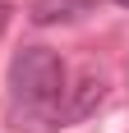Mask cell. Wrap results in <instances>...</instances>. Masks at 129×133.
<instances>
[{
	"instance_id": "obj_1",
	"label": "cell",
	"mask_w": 129,
	"mask_h": 133,
	"mask_svg": "<svg viewBox=\"0 0 129 133\" xmlns=\"http://www.w3.org/2000/svg\"><path fill=\"white\" fill-rule=\"evenodd\" d=\"M9 83H14V96L32 110H55L60 96L69 92V74H64L60 55L46 51V46H23L14 55Z\"/></svg>"
},
{
	"instance_id": "obj_2",
	"label": "cell",
	"mask_w": 129,
	"mask_h": 133,
	"mask_svg": "<svg viewBox=\"0 0 129 133\" xmlns=\"http://www.w3.org/2000/svg\"><path fill=\"white\" fill-rule=\"evenodd\" d=\"M97 9V0H32V23L51 28V23H69V18H83V14Z\"/></svg>"
},
{
	"instance_id": "obj_3",
	"label": "cell",
	"mask_w": 129,
	"mask_h": 133,
	"mask_svg": "<svg viewBox=\"0 0 129 133\" xmlns=\"http://www.w3.org/2000/svg\"><path fill=\"white\" fill-rule=\"evenodd\" d=\"M64 96H69V106L60 110V119H83V115L102 101V78H83L78 87H69Z\"/></svg>"
},
{
	"instance_id": "obj_4",
	"label": "cell",
	"mask_w": 129,
	"mask_h": 133,
	"mask_svg": "<svg viewBox=\"0 0 129 133\" xmlns=\"http://www.w3.org/2000/svg\"><path fill=\"white\" fill-rule=\"evenodd\" d=\"M5 18H9V5H5V0H0V28H5Z\"/></svg>"
},
{
	"instance_id": "obj_5",
	"label": "cell",
	"mask_w": 129,
	"mask_h": 133,
	"mask_svg": "<svg viewBox=\"0 0 129 133\" xmlns=\"http://www.w3.org/2000/svg\"><path fill=\"white\" fill-rule=\"evenodd\" d=\"M120 5H129V0H120Z\"/></svg>"
}]
</instances>
